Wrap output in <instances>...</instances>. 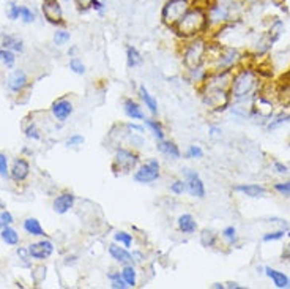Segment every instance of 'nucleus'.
Here are the masks:
<instances>
[{
	"instance_id": "6ab92c4d",
	"label": "nucleus",
	"mask_w": 290,
	"mask_h": 289,
	"mask_svg": "<svg viewBox=\"0 0 290 289\" xmlns=\"http://www.w3.org/2000/svg\"><path fill=\"white\" fill-rule=\"evenodd\" d=\"M29 171H30L29 163H27L26 160H22V158H18V160H14V163H13L11 177H13L14 180H18V182H22V180H26V179H27Z\"/></svg>"
},
{
	"instance_id": "aec40b11",
	"label": "nucleus",
	"mask_w": 290,
	"mask_h": 289,
	"mask_svg": "<svg viewBox=\"0 0 290 289\" xmlns=\"http://www.w3.org/2000/svg\"><path fill=\"white\" fill-rule=\"evenodd\" d=\"M123 109H125V114L128 115L129 119H132V120H144L145 119V115H144L142 109H140V106L134 100H131V98L125 100Z\"/></svg>"
},
{
	"instance_id": "5fc2aeb1",
	"label": "nucleus",
	"mask_w": 290,
	"mask_h": 289,
	"mask_svg": "<svg viewBox=\"0 0 290 289\" xmlns=\"http://www.w3.org/2000/svg\"><path fill=\"white\" fill-rule=\"evenodd\" d=\"M210 133H211L213 138H216V136L221 135V130H219L218 127H210Z\"/></svg>"
},
{
	"instance_id": "c756f323",
	"label": "nucleus",
	"mask_w": 290,
	"mask_h": 289,
	"mask_svg": "<svg viewBox=\"0 0 290 289\" xmlns=\"http://www.w3.org/2000/svg\"><path fill=\"white\" fill-rule=\"evenodd\" d=\"M145 125L153 131V135L156 136V139H158V141H163V139H164V130H163V125H161L158 120L145 119Z\"/></svg>"
},
{
	"instance_id": "6e6d98bb",
	"label": "nucleus",
	"mask_w": 290,
	"mask_h": 289,
	"mask_svg": "<svg viewBox=\"0 0 290 289\" xmlns=\"http://www.w3.org/2000/svg\"><path fill=\"white\" fill-rule=\"evenodd\" d=\"M226 288H229V289H245L243 286H240L238 283H234V282L227 283V285H226Z\"/></svg>"
},
{
	"instance_id": "49530a36",
	"label": "nucleus",
	"mask_w": 290,
	"mask_h": 289,
	"mask_svg": "<svg viewBox=\"0 0 290 289\" xmlns=\"http://www.w3.org/2000/svg\"><path fill=\"white\" fill-rule=\"evenodd\" d=\"M84 143V136H79V135H74L71 136L68 141H66V145H70V147H74V145H79Z\"/></svg>"
},
{
	"instance_id": "8fccbe9b",
	"label": "nucleus",
	"mask_w": 290,
	"mask_h": 289,
	"mask_svg": "<svg viewBox=\"0 0 290 289\" xmlns=\"http://www.w3.org/2000/svg\"><path fill=\"white\" fill-rule=\"evenodd\" d=\"M0 220H2L3 223V226H10L11 223H13V215L8 210H3L2 212V215H0Z\"/></svg>"
},
{
	"instance_id": "dca6fc26",
	"label": "nucleus",
	"mask_w": 290,
	"mask_h": 289,
	"mask_svg": "<svg viewBox=\"0 0 290 289\" xmlns=\"http://www.w3.org/2000/svg\"><path fill=\"white\" fill-rule=\"evenodd\" d=\"M52 114H54V117L59 120V122H65L73 114V104H71V101H68V100H60V101L54 103V106H52Z\"/></svg>"
},
{
	"instance_id": "a878e982",
	"label": "nucleus",
	"mask_w": 290,
	"mask_h": 289,
	"mask_svg": "<svg viewBox=\"0 0 290 289\" xmlns=\"http://www.w3.org/2000/svg\"><path fill=\"white\" fill-rule=\"evenodd\" d=\"M126 62L129 68H134L137 65L142 63V55L137 51L134 46H128L126 48Z\"/></svg>"
},
{
	"instance_id": "473e14b6",
	"label": "nucleus",
	"mask_w": 290,
	"mask_h": 289,
	"mask_svg": "<svg viewBox=\"0 0 290 289\" xmlns=\"http://www.w3.org/2000/svg\"><path fill=\"white\" fill-rule=\"evenodd\" d=\"M114 241L117 243H122L125 248H129L132 243V236L125 233V231H117V233L114 234Z\"/></svg>"
},
{
	"instance_id": "6e6552de",
	"label": "nucleus",
	"mask_w": 290,
	"mask_h": 289,
	"mask_svg": "<svg viewBox=\"0 0 290 289\" xmlns=\"http://www.w3.org/2000/svg\"><path fill=\"white\" fill-rule=\"evenodd\" d=\"M160 179V161L153 158L144 166H140L139 171L134 172V180L137 184H152V182Z\"/></svg>"
},
{
	"instance_id": "a19ab883",
	"label": "nucleus",
	"mask_w": 290,
	"mask_h": 289,
	"mask_svg": "<svg viewBox=\"0 0 290 289\" xmlns=\"http://www.w3.org/2000/svg\"><path fill=\"white\" fill-rule=\"evenodd\" d=\"M170 192L175 194H183L186 192V180H175L170 185Z\"/></svg>"
},
{
	"instance_id": "f03ea898",
	"label": "nucleus",
	"mask_w": 290,
	"mask_h": 289,
	"mask_svg": "<svg viewBox=\"0 0 290 289\" xmlns=\"http://www.w3.org/2000/svg\"><path fill=\"white\" fill-rule=\"evenodd\" d=\"M208 29H210V24H208L207 11L201 10V8L191 6L185 13L183 18L175 24V27L172 30L175 32L180 38L191 40L196 37H202Z\"/></svg>"
},
{
	"instance_id": "bb28decb",
	"label": "nucleus",
	"mask_w": 290,
	"mask_h": 289,
	"mask_svg": "<svg viewBox=\"0 0 290 289\" xmlns=\"http://www.w3.org/2000/svg\"><path fill=\"white\" fill-rule=\"evenodd\" d=\"M0 236H2V241L8 245H18V242H19V234L10 226H5Z\"/></svg>"
},
{
	"instance_id": "e2e57ef3",
	"label": "nucleus",
	"mask_w": 290,
	"mask_h": 289,
	"mask_svg": "<svg viewBox=\"0 0 290 289\" xmlns=\"http://www.w3.org/2000/svg\"><path fill=\"white\" fill-rule=\"evenodd\" d=\"M289 114H290V112H289Z\"/></svg>"
},
{
	"instance_id": "a211bd4d",
	"label": "nucleus",
	"mask_w": 290,
	"mask_h": 289,
	"mask_svg": "<svg viewBox=\"0 0 290 289\" xmlns=\"http://www.w3.org/2000/svg\"><path fill=\"white\" fill-rule=\"evenodd\" d=\"M284 34V21L279 19V18H273L271 21V26L270 29L267 30V34H265V37H267V40L270 41L271 45H275L276 41L283 37Z\"/></svg>"
},
{
	"instance_id": "13d9d810",
	"label": "nucleus",
	"mask_w": 290,
	"mask_h": 289,
	"mask_svg": "<svg viewBox=\"0 0 290 289\" xmlns=\"http://www.w3.org/2000/svg\"><path fill=\"white\" fill-rule=\"evenodd\" d=\"M76 51H78V48H71V51H70L68 54H71V55H73V54H76Z\"/></svg>"
},
{
	"instance_id": "de8ad7c7",
	"label": "nucleus",
	"mask_w": 290,
	"mask_h": 289,
	"mask_svg": "<svg viewBox=\"0 0 290 289\" xmlns=\"http://www.w3.org/2000/svg\"><path fill=\"white\" fill-rule=\"evenodd\" d=\"M273 168H275V171L278 172V174H287V172H289L287 164L281 163V161H275V163H273Z\"/></svg>"
},
{
	"instance_id": "a18cd8bd",
	"label": "nucleus",
	"mask_w": 290,
	"mask_h": 289,
	"mask_svg": "<svg viewBox=\"0 0 290 289\" xmlns=\"http://www.w3.org/2000/svg\"><path fill=\"white\" fill-rule=\"evenodd\" d=\"M0 176L3 179L8 177V158L3 153H0Z\"/></svg>"
},
{
	"instance_id": "603ef678",
	"label": "nucleus",
	"mask_w": 290,
	"mask_h": 289,
	"mask_svg": "<svg viewBox=\"0 0 290 289\" xmlns=\"http://www.w3.org/2000/svg\"><path fill=\"white\" fill-rule=\"evenodd\" d=\"M281 258H283L284 261H290V243H287V245L284 246L283 254H281Z\"/></svg>"
},
{
	"instance_id": "7c9ffc66",
	"label": "nucleus",
	"mask_w": 290,
	"mask_h": 289,
	"mask_svg": "<svg viewBox=\"0 0 290 289\" xmlns=\"http://www.w3.org/2000/svg\"><path fill=\"white\" fill-rule=\"evenodd\" d=\"M0 62H2L6 68H11L14 62H16V57H14V52L11 49H0Z\"/></svg>"
},
{
	"instance_id": "f8f14e48",
	"label": "nucleus",
	"mask_w": 290,
	"mask_h": 289,
	"mask_svg": "<svg viewBox=\"0 0 290 289\" xmlns=\"http://www.w3.org/2000/svg\"><path fill=\"white\" fill-rule=\"evenodd\" d=\"M74 201H76V197H74V194H71V193H63L60 196H57L54 204H52L54 212L63 215V213H66L70 209H73Z\"/></svg>"
},
{
	"instance_id": "4be33fe9",
	"label": "nucleus",
	"mask_w": 290,
	"mask_h": 289,
	"mask_svg": "<svg viewBox=\"0 0 290 289\" xmlns=\"http://www.w3.org/2000/svg\"><path fill=\"white\" fill-rule=\"evenodd\" d=\"M158 150L163 152L164 155H167L169 158L172 160H178L180 158V148L175 145V143H170V141H160L158 143Z\"/></svg>"
},
{
	"instance_id": "9d476101",
	"label": "nucleus",
	"mask_w": 290,
	"mask_h": 289,
	"mask_svg": "<svg viewBox=\"0 0 290 289\" xmlns=\"http://www.w3.org/2000/svg\"><path fill=\"white\" fill-rule=\"evenodd\" d=\"M185 176H186V190L189 192V194L194 197H201V199L205 197V185L197 172L191 169H185Z\"/></svg>"
},
{
	"instance_id": "0eeeda50",
	"label": "nucleus",
	"mask_w": 290,
	"mask_h": 289,
	"mask_svg": "<svg viewBox=\"0 0 290 289\" xmlns=\"http://www.w3.org/2000/svg\"><path fill=\"white\" fill-rule=\"evenodd\" d=\"M139 163V158L136 153H132L131 150H126V148H120L115 153L114 158V164L112 169L114 171H122V172H129L131 169H134Z\"/></svg>"
},
{
	"instance_id": "1a4fd4ad",
	"label": "nucleus",
	"mask_w": 290,
	"mask_h": 289,
	"mask_svg": "<svg viewBox=\"0 0 290 289\" xmlns=\"http://www.w3.org/2000/svg\"><path fill=\"white\" fill-rule=\"evenodd\" d=\"M41 11L49 24L60 26L63 24V10L60 5V0H43L41 3Z\"/></svg>"
},
{
	"instance_id": "b1692460",
	"label": "nucleus",
	"mask_w": 290,
	"mask_h": 289,
	"mask_svg": "<svg viewBox=\"0 0 290 289\" xmlns=\"http://www.w3.org/2000/svg\"><path fill=\"white\" fill-rule=\"evenodd\" d=\"M290 120V114L289 112H284V111H281L279 114H273V117L267 122V130L268 131H273V130H276L279 128L281 125H284L286 122Z\"/></svg>"
},
{
	"instance_id": "5701e85b",
	"label": "nucleus",
	"mask_w": 290,
	"mask_h": 289,
	"mask_svg": "<svg viewBox=\"0 0 290 289\" xmlns=\"http://www.w3.org/2000/svg\"><path fill=\"white\" fill-rule=\"evenodd\" d=\"M139 94H140V98L144 100L145 106L148 108V111H150L152 114H158V103H156L155 96L150 95V92L145 89V86H140L139 87Z\"/></svg>"
},
{
	"instance_id": "412c9836",
	"label": "nucleus",
	"mask_w": 290,
	"mask_h": 289,
	"mask_svg": "<svg viewBox=\"0 0 290 289\" xmlns=\"http://www.w3.org/2000/svg\"><path fill=\"white\" fill-rule=\"evenodd\" d=\"M178 229L183 234H193V233H196L197 223L193 218V215H189V213H185V215H181L178 218Z\"/></svg>"
},
{
	"instance_id": "f3484780",
	"label": "nucleus",
	"mask_w": 290,
	"mask_h": 289,
	"mask_svg": "<svg viewBox=\"0 0 290 289\" xmlns=\"http://www.w3.org/2000/svg\"><path fill=\"white\" fill-rule=\"evenodd\" d=\"M263 270H265L263 274L271 280L273 285H275L278 289H286V288H289V277L284 274V272H279V270L271 269V267H265Z\"/></svg>"
},
{
	"instance_id": "79ce46f5",
	"label": "nucleus",
	"mask_w": 290,
	"mask_h": 289,
	"mask_svg": "<svg viewBox=\"0 0 290 289\" xmlns=\"http://www.w3.org/2000/svg\"><path fill=\"white\" fill-rule=\"evenodd\" d=\"M275 192H278L283 196H290V180L289 182H279V184H275Z\"/></svg>"
},
{
	"instance_id": "c9c22d12",
	"label": "nucleus",
	"mask_w": 290,
	"mask_h": 289,
	"mask_svg": "<svg viewBox=\"0 0 290 289\" xmlns=\"http://www.w3.org/2000/svg\"><path fill=\"white\" fill-rule=\"evenodd\" d=\"M70 38H71L70 32H66V30H57L55 34H54V43L57 46H63V45L68 43Z\"/></svg>"
},
{
	"instance_id": "3c124183",
	"label": "nucleus",
	"mask_w": 290,
	"mask_h": 289,
	"mask_svg": "<svg viewBox=\"0 0 290 289\" xmlns=\"http://www.w3.org/2000/svg\"><path fill=\"white\" fill-rule=\"evenodd\" d=\"M92 10H95V11H96V13H99V14H103V13H104V10H106V5L101 2V0H95L93 5H92Z\"/></svg>"
},
{
	"instance_id": "2eb2a0df",
	"label": "nucleus",
	"mask_w": 290,
	"mask_h": 289,
	"mask_svg": "<svg viewBox=\"0 0 290 289\" xmlns=\"http://www.w3.org/2000/svg\"><path fill=\"white\" fill-rule=\"evenodd\" d=\"M6 86L11 92H21V90L27 86V74L22 70H16L10 74V78L6 81Z\"/></svg>"
},
{
	"instance_id": "58836bf2",
	"label": "nucleus",
	"mask_w": 290,
	"mask_h": 289,
	"mask_svg": "<svg viewBox=\"0 0 290 289\" xmlns=\"http://www.w3.org/2000/svg\"><path fill=\"white\" fill-rule=\"evenodd\" d=\"M21 19L22 22L30 24L35 21V13H33L29 6H21Z\"/></svg>"
},
{
	"instance_id": "09e8293b",
	"label": "nucleus",
	"mask_w": 290,
	"mask_h": 289,
	"mask_svg": "<svg viewBox=\"0 0 290 289\" xmlns=\"http://www.w3.org/2000/svg\"><path fill=\"white\" fill-rule=\"evenodd\" d=\"M26 136L27 138H32V139H40V131L35 125H30L27 130H26Z\"/></svg>"
},
{
	"instance_id": "9b49d317",
	"label": "nucleus",
	"mask_w": 290,
	"mask_h": 289,
	"mask_svg": "<svg viewBox=\"0 0 290 289\" xmlns=\"http://www.w3.org/2000/svg\"><path fill=\"white\" fill-rule=\"evenodd\" d=\"M54 253V243L51 241H41L29 246V254L33 259H47Z\"/></svg>"
},
{
	"instance_id": "e433bc0d",
	"label": "nucleus",
	"mask_w": 290,
	"mask_h": 289,
	"mask_svg": "<svg viewBox=\"0 0 290 289\" xmlns=\"http://www.w3.org/2000/svg\"><path fill=\"white\" fill-rule=\"evenodd\" d=\"M222 237H224L230 245L237 243L238 236H237V229H235V226H227L224 231H222Z\"/></svg>"
},
{
	"instance_id": "ddd939ff",
	"label": "nucleus",
	"mask_w": 290,
	"mask_h": 289,
	"mask_svg": "<svg viewBox=\"0 0 290 289\" xmlns=\"http://www.w3.org/2000/svg\"><path fill=\"white\" fill-rule=\"evenodd\" d=\"M234 192L243 193L248 197H262L267 194V188L257 184H242V185H235Z\"/></svg>"
},
{
	"instance_id": "052dcab7",
	"label": "nucleus",
	"mask_w": 290,
	"mask_h": 289,
	"mask_svg": "<svg viewBox=\"0 0 290 289\" xmlns=\"http://www.w3.org/2000/svg\"><path fill=\"white\" fill-rule=\"evenodd\" d=\"M289 288H290V278H289Z\"/></svg>"
},
{
	"instance_id": "39448f33",
	"label": "nucleus",
	"mask_w": 290,
	"mask_h": 289,
	"mask_svg": "<svg viewBox=\"0 0 290 289\" xmlns=\"http://www.w3.org/2000/svg\"><path fill=\"white\" fill-rule=\"evenodd\" d=\"M229 89H205L204 103L214 112H222L230 106Z\"/></svg>"
},
{
	"instance_id": "72a5a7b5",
	"label": "nucleus",
	"mask_w": 290,
	"mask_h": 289,
	"mask_svg": "<svg viewBox=\"0 0 290 289\" xmlns=\"http://www.w3.org/2000/svg\"><path fill=\"white\" fill-rule=\"evenodd\" d=\"M201 243L204 246H214V243H216V234L211 229H204L201 234Z\"/></svg>"
},
{
	"instance_id": "ea45409f",
	"label": "nucleus",
	"mask_w": 290,
	"mask_h": 289,
	"mask_svg": "<svg viewBox=\"0 0 290 289\" xmlns=\"http://www.w3.org/2000/svg\"><path fill=\"white\" fill-rule=\"evenodd\" d=\"M186 156L188 158H191V160H199V158H202L204 156V150L199 145H191L188 148Z\"/></svg>"
},
{
	"instance_id": "bf43d9fd",
	"label": "nucleus",
	"mask_w": 290,
	"mask_h": 289,
	"mask_svg": "<svg viewBox=\"0 0 290 289\" xmlns=\"http://www.w3.org/2000/svg\"><path fill=\"white\" fill-rule=\"evenodd\" d=\"M2 226H3V223H2V220H0V229H2Z\"/></svg>"
},
{
	"instance_id": "c85d7f7f",
	"label": "nucleus",
	"mask_w": 290,
	"mask_h": 289,
	"mask_svg": "<svg viewBox=\"0 0 290 289\" xmlns=\"http://www.w3.org/2000/svg\"><path fill=\"white\" fill-rule=\"evenodd\" d=\"M122 277L126 282L128 288H134L136 286V270H134V267L131 266V264H128V266L123 267Z\"/></svg>"
},
{
	"instance_id": "c03bdc74",
	"label": "nucleus",
	"mask_w": 290,
	"mask_h": 289,
	"mask_svg": "<svg viewBox=\"0 0 290 289\" xmlns=\"http://www.w3.org/2000/svg\"><path fill=\"white\" fill-rule=\"evenodd\" d=\"M8 18H10L11 21H18V19H21V6L13 3L10 8H8Z\"/></svg>"
},
{
	"instance_id": "864d4df0",
	"label": "nucleus",
	"mask_w": 290,
	"mask_h": 289,
	"mask_svg": "<svg viewBox=\"0 0 290 289\" xmlns=\"http://www.w3.org/2000/svg\"><path fill=\"white\" fill-rule=\"evenodd\" d=\"M128 128H129V130H132V131H137V133H142V131H144V128H142V127L134 125V123H129Z\"/></svg>"
},
{
	"instance_id": "4d7b16f0",
	"label": "nucleus",
	"mask_w": 290,
	"mask_h": 289,
	"mask_svg": "<svg viewBox=\"0 0 290 289\" xmlns=\"http://www.w3.org/2000/svg\"><path fill=\"white\" fill-rule=\"evenodd\" d=\"M213 288H216V289H224L226 286H224V285H221V283H214Z\"/></svg>"
},
{
	"instance_id": "4468645a",
	"label": "nucleus",
	"mask_w": 290,
	"mask_h": 289,
	"mask_svg": "<svg viewBox=\"0 0 290 289\" xmlns=\"http://www.w3.org/2000/svg\"><path fill=\"white\" fill-rule=\"evenodd\" d=\"M109 254L112 256V259H115L117 262L123 264V266H128V264L132 262L131 253L125 248V246H120L117 242L109 245Z\"/></svg>"
},
{
	"instance_id": "7ed1b4c3",
	"label": "nucleus",
	"mask_w": 290,
	"mask_h": 289,
	"mask_svg": "<svg viewBox=\"0 0 290 289\" xmlns=\"http://www.w3.org/2000/svg\"><path fill=\"white\" fill-rule=\"evenodd\" d=\"M207 41L202 37L191 38V41L186 45V49L183 52V65L189 70H197L202 67L205 62V52H207Z\"/></svg>"
},
{
	"instance_id": "37998d69",
	"label": "nucleus",
	"mask_w": 290,
	"mask_h": 289,
	"mask_svg": "<svg viewBox=\"0 0 290 289\" xmlns=\"http://www.w3.org/2000/svg\"><path fill=\"white\" fill-rule=\"evenodd\" d=\"M93 2H95V0H74V3H76V8H78L81 13L92 10Z\"/></svg>"
},
{
	"instance_id": "423d86ee",
	"label": "nucleus",
	"mask_w": 290,
	"mask_h": 289,
	"mask_svg": "<svg viewBox=\"0 0 290 289\" xmlns=\"http://www.w3.org/2000/svg\"><path fill=\"white\" fill-rule=\"evenodd\" d=\"M243 59V54L238 51L237 48H222V52L219 55V59L214 62L216 65V71L221 70H234L238 67L240 60Z\"/></svg>"
},
{
	"instance_id": "20e7f679",
	"label": "nucleus",
	"mask_w": 290,
	"mask_h": 289,
	"mask_svg": "<svg viewBox=\"0 0 290 289\" xmlns=\"http://www.w3.org/2000/svg\"><path fill=\"white\" fill-rule=\"evenodd\" d=\"M191 8V0H167L161 8V22L166 27L173 29Z\"/></svg>"
},
{
	"instance_id": "393cba45",
	"label": "nucleus",
	"mask_w": 290,
	"mask_h": 289,
	"mask_svg": "<svg viewBox=\"0 0 290 289\" xmlns=\"http://www.w3.org/2000/svg\"><path fill=\"white\" fill-rule=\"evenodd\" d=\"M24 229L32 236H38V237L44 236V229L41 228L40 221L37 218H27L26 221H24Z\"/></svg>"
},
{
	"instance_id": "f257e3e1",
	"label": "nucleus",
	"mask_w": 290,
	"mask_h": 289,
	"mask_svg": "<svg viewBox=\"0 0 290 289\" xmlns=\"http://www.w3.org/2000/svg\"><path fill=\"white\" fill-rule=\"evenodd\" d=\"M259 84H260V74L257 73V70H254L251 67L238 68L230 81V87H229L230 96L238 103L246 101V98H254L259 94Z\"/></svg>"
},
{
	"instance_id": "cd10ccee",
	"label": "nucleus",
	"mask_w": 290,
	"mask_h": 289,
	"mask_svg": "<svg viewBox=\"0 0 290 289\" xmlns=\"http://www.w3.org/2000/svg\"><path fill=\"white\" fill-rule=\"evenodd\" d=\"M5 49H11V51H16V52H22L24 51V45H22V41L18 40L16 37L13 35H6L3 38V45H2Z\"/></svg>"
},
{
	"instance_id": "2f4dec72",
	"label": "nucleus",
	"mask_w": 290,
	"mask_h": 289,
	"mask_svg": "<svg viewBox=\"0 0 290 289\" xmlns=\"http://www.w3.org/2000/svg\"><path fill=\"white\" fill-rule=\"evenodd\" d=\"M107 277H109V280H111V288L112 289H126L128 288L126 282L123 280L120 272H114V274H109Z\"/></svg>"
},
{
	"instance_id": "f704fd0d",
	"label": "nucleus",
	"mask_w": 290,
	"mask_h": 289,
	"mask_svg": "<svg viewBox=\"0 0 290 289\" xmlns=\"http://www.w3.org/2000/svg\"><path fill=\"white\" fill-rule=\"evenodd\" d=\"M289 233L287 229H278V231H275V233H267V234H263V237H262V241L263 242H276V241H281V239H284V236Z\"/></svg>"
},
{
	"instance_id": "4c0bfd02",
	"label": "nucleus",
	"mask_w": 290,
	"mask_h": 289,
	"mask_svg": "<svg viewBox=\"0 0 290 289\" xmlns=\"http://www.w3.org/2000/svg\"><path fill=\"white\" fill-rule=\"evenodd\" d=\"M70 68L76 74H84L85 73V65L82 63V60L78 59V57H73V59L70 60Z\"/></svg>"
},
{
	"instance_id": "680f3d73",
	"label": "nucleus",
	"mask_w": 290,
	"mask_h": 289,
	"mask_svg": "<svg viewBox=\"0 0 290 289\" xmlns=\"http://www.w3.org/2000/svg\"><path fill=\"white\" fill-rule=\"evenodd\" d=\"M65 2H70V0H65Z\"/></svg>"
}]
</instances>
